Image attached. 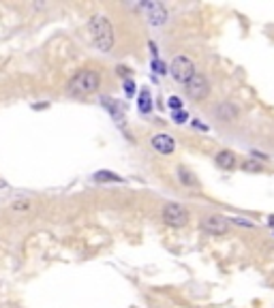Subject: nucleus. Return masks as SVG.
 <instances>
[{
    "label": "nucleus",
    "mask_w": 274,
    "mask_h": 308,
    "mask_svg": "<svg viewBox=\"0 0 274 308\" xmlns=\"http://www.w3.org/2000/svg\"><path fill=\"white\" fill-rule=\"evenodd\" d=\"M88 28H90V34H93V43L97 49L109 52L114 47V28L105 15H101V13L93 15L88 22Z\"/></svg>",
    "instance_id": "obj_1"
},
{
    "label": "nucleus",
    "mask_w": 274,
    "mask_h": 308,
    "mask_svg": "<svg viewBox=\"0 0 274 308\" xmlns=\"http://www.w3.org/2000/svg\"><path fill=\"white\" fill-rule=\"evenodd\" d=\"M99 84H101V75L93 69H84V71H79L77 75L71 77L67 88L73 96H88V94L97 92Z\"/></svg>",
    "instance_id": "obj_2"
},
{
    "label": "nucleus",
    "mask_w": 274,
    "mask_h": 308,
    "mask_svg": "<svg viewBox=\"0 0 274 308\" xmlns=\"http://www.w3.org/2000/svg\"><path fill=\"white\" fill-rule=\"evenodd\" d=\"M171 75L176 81H180V84H189V79L195 75L193 60L187 58V56H176L171 62Z\"/></svg>",
    "instance_id": "obj_3"
},
{
    "label": "nucleus",
    "mask_w": 274,
    "mask_h": 308,
    "mask_svg": "<svg viewBox=\"0 0 274 308\" xmlns=\"http://www.w3.org/2000/svg\"><path fill=\"white\" fill-rule=\"evenodd\" d=\"M163 221L169 227H185L189 223V212L180 203H167L163 208Z\"/></svg>",
    "instance_id": "obj_4"
},
{
    "label": "nucleus",
    "mask_w": 274,
    "mask_h": 308,
    "mask_svg": "<svg viewBox=\"0 0 274 308\" xmlns=\"http://www.w3.org/2000/svg\"><path fill=\"white\" fill-rule=\"evenodd\" d=\"M187 92L191 98H195V101H202V98L208 96L210 92V84H208V79L204 75H193L189 79V84H187Z\"/></svg>",
    "instance_id": "obj_5"
},
{
    "label": "nucleus",
    "mask_w": 274,
    "mask_h": 308,
    "mask_svg": "<svg viewBox=\"0 0 274 308\" xmlns=\"http://www.w3.org/2000/svg\"><path fill=\"white\" fill-rule=\"evenodd\" d=\"M142 9L146 11V17H148V24H150V26H161V24L167 22V9L163 7L161 3L142 5Z\"/></svg>",
    "instance_id": "obj_6"
},
{
    "label": "nucleus",
    "mask_w": 274,
    "mask_h": 308,
    "mask_svg": "<svg viewBox=\"0 0 274 308\" xmlns=\"http://www.w3.org/2000/svg\"><path fill=\"white\" fill-rule=\"evenodd\" d=\"M202 227L208 231V233H214V235H221L225 233L227 229H230V223H227V219H223V216H206V219L202 221Z\"/></svg>",
    "instance_id": "obj_7"
},
{
    "label": "nucleus",
    "mask_w": 274,
    "mask_h": 308,
    "mask_svg": "<svg viewBox=\"0 0 274 308\" xmlns=\"http://www.w3.org/2000/svg\"><path fill=\"white\" fill-rule=\"evenodd\" d=\"M150 143L159 154H171L173 150H176V141H173V137H169V135H165V133L154 135V137L150 139Z\"/></svg>",
    "instance_id": "obj_8"
},
{
    "label": "nucleus",
    "mask_w": 274,
    "mask_h": 308,
    "mask_svg": "<svg viewBox=\"0 0 274 308\" xmlns=\"http://www.w3.org/2000/svg\"><path fill=\"white\" fill-rule=\"evenodd\" d=\"M216 165L223 169H234L236 167V154L232 150H221L216 154Z\"/></svg>",
    "instance_id": "obj_9"
},
{
    "label": "nucleus",
    "mask_w": 274,
    "mask_h": 308,
    "mask_svg": "<svg viewBox=\"0 0 274 308\" xmlns=\"http://www.w3.org/2000/svg\"><path fill=\"white\" fill-rule=\"evenodd\" d=\"M236 107L232 105V103H223V105H218L216 107V116L221 118V120H227V122H232V120H236Z\"/></svg>",
    "instance_id": "obj_10"
},
{
    "label": "nucleus",
    "mask_w": 274,
    "mask_h": 308,
    "mask_svg": "<svg viewBox=\"0 0 274 308\" xmlns=\"http://www.w3.org/2000/svg\"><path fill=\"white\" fill-rule=\"evenodd\" d=\"M95 180L97 182H122L120 176H114L109 171H99V174H95Z\"/></svg>",
    "instance_id": "obj_11"
},
{
    "label": "nucleus",
    "mask_w": 274,
    "mask_h": 308,
    "mask_svg": "<svg viewBox=\"0 0 274 308\" xmlns=\"http://www.w3.org/2000/svg\"><path fill=\"white\" fill-rule=\"evenodd\" d=\"M140 110L144 112V114H148L150 112V94H148V90H142V94H140Z\"/></svg>",
    "instance_id": "obj_12"
},
{
    "label": "nucleus",
    "mask_w": 274,
    "mask_h": 308,
    "mask_svg": "<svg viewBox=\"0 0 274 308\" xmlns=\"http://www.w3.org/2000/svg\"><path fill=\"white\" fill-rule=\"evenodd\" d=\"M178 174H180V178H182V182H185V184H195V178L191 176V174H187V169H185V167H180V169H178Z\"/></svg>",
    "instance_id": "obj_13"
},
{
    "label": "nucleus",
    "mask_w": 274,
    "mask_h": 308,
    "mask_svg": "<svg viewBox=\"0 0 274 308\" xmlns=\"http://www.w3.org/2000/svg\"><path fill=\"white\" fill-rule=\"evenodd\" d=\"M11 210H13V212H24V210H30V203H28V201H15V203L11 206Z\"/></svg>",
    "instance_id": "obj_14"
},
{
    "label": "nucleus",
    "mask_w": 274,
    "mask_h": 308,
    "mask_svg": "<svg viewBox=\"0 0 274 308\" xmlns=\"http://www.w3.org/2000/svg\"><path fill=\"white\" fill-rule=\"evenodd\" d=\"M167 105H169V110H182V101L178 96H169V101H167Z\"/></svg>",
    "instance_id": "obj_15"
},
{
    "label": "nucleus",
    "mask_w": 274,
    "mask_h": 308,
    "mask_svg": "<svg viewBox=\"0 0 274 308\" xmlns=\"http://www.w3.org/2000/svg\"><path fill=\"white\" fill-rule=\"evenodd\" d=\"M242 169H246V171H261V165L259 163H255V161H246L242 165Z\"/></svg>",
    "instance_id": "obj_16"
},
{
    "label": "nucleus",
    "mask_w": 274,
    "mask_h": 308,
    "mask_svg": "<svg viewBox=\"0 0 274 308\" xmlns=\"http://www.w3.org/2000/svg\"><path fill=\"white\" fill-rule=\"evenodd\" d=\"M135 84H133V81L131 79H126V84H124V90H126V94H129V96H133V92H135V88H133Z\"/></svg>",
    "instance_id": "obj_17"
},
{
    "label": "nucleus",
    "mask_w": 274,
    "mask_h": 308,
    "mask_svg": "<svg viewBox=\"0 0 274 308\" xmlns=\"http://www.w3.org/2000/svg\"><path fill=\"white\" fill-rule=\"evenodd\" d=\"M236 225H242V227H253V223L251 221H246V219H234Z\"/></svg>",
    "instance_id": "obj_18"
},
{
    "label": "nucleus",
    "mask_w": 274,
    "mask_h": 308,
    "mask_svg": "<svg viewBox=\"0 0 274 308\" xmlns=\"http://www.w3.org/2000/svg\"><path fill=\"white\" fill-rule=\"evenodd\" d=\"M185 120H187V114L178 112V114H176V122H185Z\"/></svg>",
    "instance_id": "obj_19"
}]
</instances>
